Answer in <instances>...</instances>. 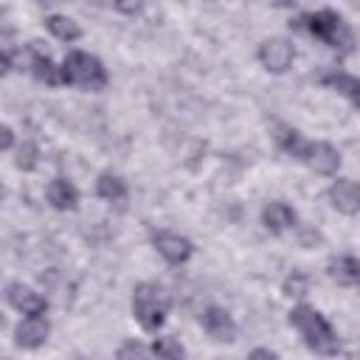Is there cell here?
I'll return each mask as SVG.
<instances>
[{
	"instance_id": "1",
	"label": "cell",
	"mask_w": 360,
	"mask_h": 360,
	"mask_svg": "<svg viewBox=\"0 0 360 360\" xmlns=\"http://www.w3.org/2000/svg\"><path fill=\"white\" fill-rule=\"evenodd\" d=\"M290 323L301 332L304 343L315 352V354H323V357H332L340 352V340H338V332L329 326V321L309 304H298L290 309Z\"/></svg>"
},
{
	"instance_id": "2",
	"label": "cell",
	"mask_w": 360,
	"mask_h": 360,
	"mask_svg": "<svg viewBox=\"0 0 360 360\" xmlns=\"http://www.w3.org/2000/svg\"><path fill=\"white\" fill-rule=\"evenodd\" d=\"M169 307H172L169 292L160 284H152V281L135 284V290H132V315L146 332H158L166 323Z\"/></svg>"
},
{
	"instance_id": "3",
	"label": "cell",
	"mask_w": 360,
	"mask_h": 360,
	"mask_svg": "<svg viewBox=\"0 0 360 360\" xmlns=\"http://www.w3.org/2000/svg\"><path fill=\"white\" fill-rule=\"evenodd\" d=\"M295 25L298 28H307L312 37H318L321 42H326L335 51H352V45H354L352 28L332 8H321V11H312V14H304Z\"/></svg>"
},
{
	"instance_id": "4",
	"label": "cell",
	"mask_w": 360,
	"mask_h": 360,
	"mask_svg": "<svg viewBox=\"0 0 360 360\" xmlns=\"http://www.w3.org/2000/svg\"><path fill=\"white\" fill-rule=\"evenodd\" d=\"M59 70H62L65 84H73V87H82V90H104L107 87V68L93 53L70 51Z\"/></svg>"
},
{
	"instance_id": "5",
	"label": "cell",
	"mask_w": 360,
	"mask_h": 360,
	"mask_svg": "<svg viewBox=\"0 0 360 360\" xmlns=\"http://www.w3.org/2000/svg\"><path fill=\"white\" fill-rule=\"evenodd\" d=\"M256 59L262 62L264 70H270V73H284V70H290L292 62H295V48H292V42L284 39V37H270V39H264V42L259 45Z\"/></svg>"
},
{
	"instance_id": "6",
	"label": "cell",
	"mask_w": 360,
	"mask_h": 360,
	"mask_svg": "<svg viewBox=\"0 0 360 360\" xmlns=\"http://www.w3.org/2000/svg\"><path fill=\"white\" fill-rule=\"evenodd\" d=\"M298 160H304L318 174H335L340 169V152L332 143H323V141H315V143L307 141V146H304Z\"/></svg>"
},
{
	"instance_id": "7",
	"label": "cell",
	"mask_w": 360,
	"mask_h": 360,
	"mask_svg": "<svg viewBox=\"0 0 360 360\" xmlns=\"http://www.w3.org/2000/svg\"><path fill=\"white\" fill-rule=\"evenodd\" d=\"M152 245L158 248V253H160L169 264H183V262H188L191 253H194L191 239H186V236H180V233H172V231H158V233H152Z\"/></svg>"
},
{
	"instance_id": "8",
	"label": "cell",
	"mask_w": 360,
	"mask_h": 360,
	"mask_svg": "<svg viewBox=\"0 0 360 360\" xmlns=\"http://www.w3.org/2000/svg\"><path fill=\"white\" fill-rule=\"evenodd\" d=\"M6 298H8V304H11L17 312H22V315H45V309H48L45 295H39L34 287H28V284H22V281L8 284Z\"/></svg>"
},
{
	"instance_id": "9",
	"label": "cell",
	"mask_w": 360,
	"mask_h": 360,
	"mask_svg": "<svg viewBox=\"0 0 360 360\" xmlns=\"http://www.w3.org/2000/svg\"><path fill=\"white\" fill-rule=\"evenodd\" d=\"M48 332H51V323L42 315H25L14 329V343L20 349H39L48 340Z\"/></svg>"
},
{
	"instance_id": "10",
	"label": "cell",
	"mask_w": 360,
	"mask_h": 360,
	"mask_svg": "<svg viewBox=\"0 0 360 360\" xmlns=\"http://www.w3.org/2000/svg\"><path fill=\"white\" fill-rule=\"evenodd\" d=\"M25 53H28V68H31L34 79H39V82H45V84H51V87L62 84V70H59V68L53 65V59L39 48V42H28Z\"/></svg>"
},
{
	"instance_id": "11",
	"label": "cell",
	"mask_w": 360,
	"mask_h": 360,
	"mask_svg": "<svg viewBox=\"0 0 360 360\" xmlns=\"http://www.w3.org/2000/svg\"><path fill=\"white\" fill-rule=\"evenodd\" d=\"M200 323H202V329H205L214 340H233V338H236V323H233L231 312L222 309V307H208V309H202Z\"/></svg>"
},
{
	"instance_id": "12",
	"label": "cell",
	"mask_w": 360,
	"mask_h": 360,
	"mask_svg": "<svg viewBox=\"0 0 360 360\" xmlns=\"http://www.w3.org/2000/svg\"><path fill=\"white\" fill-rule=\"evenodd\" d=\"M329 200H332V205H335L338 211H343V214H349V217H354V214L360 211V188H357V183L349 180V177H340V180H335V183L329 186Z\"/></svg>"
},
{
	"instance_id": "13",
	"label": "cell",
	"mask_w": 360,
	"mask_h": 360,
	"mask_svg": "<svg viewBox=\"0 0 360 360\" xmlns=\"http://www.w3.org/2000/svg\"><path fill=\"white\" fill-rule=\"evenodd\" d=\"M262 222H264L267 231L284 233V231H290V228L298 222V217H295L292 205H287V202H281V200H273V202H267V205L262 208Z\"/></svg>"
},
{
	"instance_id": "14",
	"label": "cell",
	"mask_w": 360,
	"mask_h": 360,
	"mask_svg": "<svg viewBox=\"0 0 360 360\" xmlns=\"http://www.w3.org/2000/svg\"><path fill=\"white\" fill-rule=\"evenodd\" d=\"M45 197H48V202H51L56 211H73V208L79 205V191H76V186H73L70 180H65V177H53V180L48 183V188H45Z\"/></svg>"
},
{
	"instance_id": "15",
	"label": "cell",
	"mask_w": 360,
	"mask_h": 360,
	"mask_svg": "<svg viewBox=\"0 0 360 360\" xmlns=\"http://www.w3.org/2000/svg\"><path fill=\"white\" fill-rule=\"evenodd\" d=\"M329 278L338 281L340 287H354L360 278V264L354 256H338L329 262Z\"/></svg>"
},
{
	"instance_id": "16",
	"label": "cell",
	"mask_w": 360,
	"mask_h": 360,
	"mask_svg": "<svg viewBox=\"0 0 360 360\" xmlns=\"http://www.w3.org/2000/svg\"><path fill=\"white\" fill-rule=\"evenodd\" d=\"M45 25H48V31H51L56 39H62V42H76V39L82 37L79 22L70 20L68 14H48V17H45Z\"/></svg>"
},
{
	"instance_id": "17",
	"label": "cell",
	"mask_w": 360,
	"mask_h": 360,
	"mask_svg": "<svg viewBox=\"0 0 360 360\" xmlns=\"http://www.w3.org/2000/svg\"><path fill=\"white\" fill-rule=\"evenodd\" d=\"M96 194H98L101 200H107V202H124V200H127V183H124L118 174L104 172V174H98V180H96Z\"/></svg>"
},
{
	"instance_id": "18",
	"label": "cell",
	"mask_w": 360,
	"mask_h": 360,
	"mask_svg": "<svg viewBox=\"0 0 360 360\" xmlns=\"http://www.w3.org/2000/svg\"><path fill=\"white\" fill-rule=\"evenodd\" d=\"M323 84H329V87H335L338 93L349 96L354 104L360 101V82H357L352 73H343V70H338V73H326V76H323Z\"/></svg>"
},
{
	"instance_id": "19",
	"label": "cell",
	"mask_w": 360,
	"mask_h": 360,
	"mask_svg": "<svg viewBox=\"0 0 360 360\" xmlns=\"http://www.w3.org/2000/svg\"><path fill=\"white\" fill-rule=\"evenodd\" d=\"M152 354L158 360H186V349L180 346V340H174L172 335H160L152 343Z\"/></svg>"
},
{
	"instance_id": "20",
	"label": "cell",
	"mask_w": 360,
	"mask_h": 360,
	"mask_svg": "<svg viewBox=\"0 0 360 360\" xmlns=\"http://www.w3.org/2000/svg\"><path fill=\"white\" fill-rule=\"evenodd\" d=\"M37 163H39V152H37V146H34L31 141H25V143L17 149V160H14V166L22 169V172H34Z\"/></svg>"
},
{
	"instance_id": "21",
	"label": "cell",
	"mask_w": 360,
	"mask_h": 360,
	"mask_svg": "<svg viewBox=\"0 0 360 360\" xmlns=\"http://www.w3.org/2000/svg\"><path fill=\"white\" fill-rule=\"evenodd\" d=\"M307 292H309V278H307L304 273L292 270V276H287V281H284V295H290V298H304Z\"/></svg>"
},
{
	"instance_id": "22",
	"label": "cell",
	"mask_w": 360,
	"mask_h": 360,
	"mask_svg": "<svg viewBox=\"0 0 360 360\" xmlns=\"http://www.w3.org/2000/svg\"><path fill=\"white\" fill-rule=\"evenodd\" d=\"M118 360H149V349L141 340H124L118 346Z\"/></svg>"
},
{
	"instance_id": "23",
	"label": "cell",
	"mask_w": 360,
	"mask_h": 360,
	"mask_svg": "<svg viewBox=\"0 0 360 360\" xmlns=\"http://www.w3.org/2000/svg\"><path fill=\"white\" fill-rule=\"evenodd\" d=\"M11 146H14V132H11V127L0 124V152H6Z\"/></svg>"
},
{
	"instance_id": "24",
	"label": "cell",
	"mask_w": 360,
	"mask_h": 360,
	"mask_svg": "<svg viewBox=\"0 0 360 360\" xmlns=\"http://www.w3.org/2000/svg\"><path fill=\"white\" fill-rule=\"evenodd\" d=\"M248 360H278V354L276 352H270V349H253L250 354H248Z\"/></svg>"
},
{
	"instance_id": "25",
	"label": "cell",
	"mask_w": 360,
	"mask_h": 360,
	"mask_svg": "<svg viewBox=\"0 0 360 360\" xmlns=\"http://www.w3.org/2000/svg\"><path fill=\"white\" fill-rule=\"evenodd\" d=\"M8 45H14V34H11L8 28H3V25H0V51L6 53V48H8Z\"/></svg>"
},
{
	"instance_id": "26",
	"label": "cell",
	"mask_w": 360,
	"mask_h": 360,
	"mask_svg": "<svg viewBox=\"0 0 360 360\" xmlns=\"http://www.w3.org/2000/svg\"><path fill=\"white\" fill-rule=\"evenodd\" d=\"M8 70H11V56H8V53H3V51H0V76H6V73H8Z\"/></svg>"
},
{
	"instance_id": "27",
	"label": "cell",
	"mask_w": 360,
	"mask_h": 360,
	"mask_svg": "<svg viewBox=\"0 0 360 360\" xmlns=\"http://www.w3.org/2000/svg\"><path fill=\"white\" fill-rule=\"evenodd\" d=\"M115 8H118V11H132V14L141 11V6H115Z\"/></svg>"
},
{
	"instance_id": "28",
	"label": "cell",
	"mask_w": 360,
	"mask_h": 360,
	"mask_svg": "<svg viewBox=\"0 0 360 360\" xmlns=\"http://www.w3.org/2000/svg\"><path fill=\"white\" fill-rule=\"evenodd\" d=\"M0 197H3V186H0Z\"/></svg>"
}]
</instances>
